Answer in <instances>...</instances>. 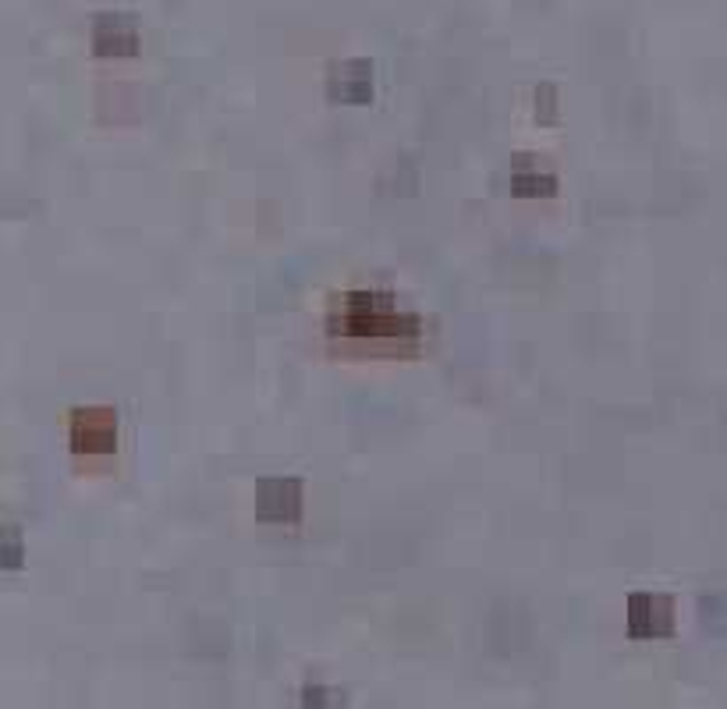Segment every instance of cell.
I'll list each match as a JSON object with an SVG mask.
<instances>
[{
    "instance_id": "6da1fadb",
    "label": "cell",
    "mask_w": 727,
    "mask_h": 709,
    "mask_svg": "<svg viewBox=\"0 0 727 709\" xmlns=\"http://www.w3.org/2000/svg\"><path fill=\"white\" fill-rule=\"evenodd\" d=\"M327 331L337 341H370V344H394V348H412L423 334V323L412 313H401L387 292L358 287L348 292L327 319Z\"/></svg>"
},
{
    "instance_id": "7a4b0ae2",
    "label": "cell",
    "mask_w": 727,
    "mask_h": 709,
    "mask_svg": "<svg viewBox=\"0 0 727 709\" xmlns=\"http://www.w3.org/2000/svg\"><path fill=\"white\" fill-rule=\"evenodd\" d=\"M68 444L75 454H110L118 447V418L110 408H79L71 415Z\"/></svg>"
},
{
    "instance_id": "3957f363",
    "label": "cell",
    "mask_w": 727,
    "mask_h": 709,
    "mask_svg": "<svg viewBox=\"0 0 727 709\" xmlns=\"http://www.w3.org/2000/svg\"><path fill=\"white\" fill-rule=\"evenodd\" d=\"M298 514H302L298 479H288V475L259 479L256 483V519L259 522L288 525V522H298Z\"/></svg>"
},
{
    "instance_id": "52a82bcc",
    "label": "cell",
    "mask_w": 727,
    "mask_h": 709,
    "mask_svg": "<svg viewBox=\"0 0 727 709\" xmlns=\"http://www.w3.org/2000/svg\"><path fill=\"white\" fill-rule=\"evenodd\" d=\"M558 191V178L529 157H514L511 164V196L519 199H550Z\"/></svg>"
},
{
    "instance_id": "277c9868",
    "label": "cell",
    "mask_w": 727,
    "mask_h": 709,
    "mask_svg": "<svg viewBox=\"0 0 727 709\" xmlns=\"http://www.w3.org/2000/svg\"><path fill=\"white\" fill-rule=\"evenodd\" d=\"M675 628V607L657 592H636L628 600V631L639 639H660Z\"/></svg>"
},
{
    "instance_id": "ba28073f",
    "label": "cell",
    "mask_w": 727,
    "mask_h": 709,
    "mask_svg": "<svg viewBox=\"0 0 727 709\" xmlns=\"http://www.w3.org/2000/svg\"><path fill=\"white\" fill-rule=\"evenodd\" d=\"M699 618H703L706 631H714V636H727V592H710V597H703Z\"/></svg>"
},
{
    "instance_id": "5b68a950",
    "label": "cell",
    "mask_w": 727,
    "mask_h": 709,
    "mask_svg": "<svg viewBox=\"0 0 727 709\" xmlns=\"http://www.w3.org/2000/svg\"><path fill=\"white\" fill-rule=\"evenodd\" d=\"M139 47V36L136 26L128 22L121 14H104L92 22V50L104 53V57H128L136 53Z\"/></svg>"
},
{
    "instance_id": "8992f818",
    "label": "cell",
    "mask_w": 727,
    "mask_h": 709,
    "mask_svg": "<svg viewBox=\"0 0 727 709\" xmlns=\"http://www.w3.org/2000/svg\"><path fill=\"white\" fill-rule=\"evenodd\" d=\"M331 96L341 104H366L373 96V68L366 61H344L331 71Z\"/></svg>"
},
{
    "instance_id": "30bf717a",
    "label": "cell",
    "mask_w": 727,
    "mask_h": 709,
    "mask_svg": "<svg viewBox=\"0 0 727 709\" xmlns=\"http://www.w3.org/2000/svg\"><path fill=\"white\" fill-rule=\"evenodd\" d=\"M331 706V692L323 685H305L302 692V709H327Z\"/></svg>"
},
{
    "instance_id": "9c48e42d",
    "label": "cell",
    "mask_w": 727,
    "mask_h": 709,
    "mask_svg": "<svg viewBox=\"0 0 727 709\" xmlns=\"http://www.w3.org/2000/svg\"><path fill=\"white\" fill-rule=\"evenodd\" d=\"M18 564H22V535L8 529L4 532V571H11Z\"/></svg>"
}]
</instances>
